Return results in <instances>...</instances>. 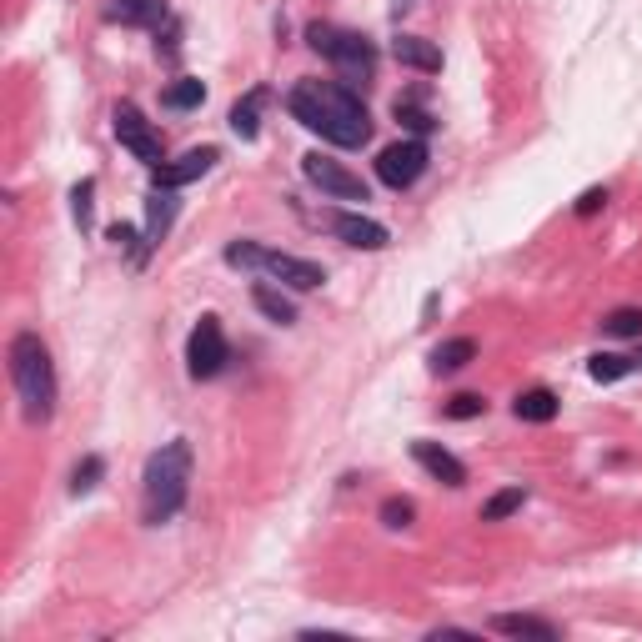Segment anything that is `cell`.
Here are the masks:
<instances>
[{
    "instance_id": "603a6c76",
    "label": "cell",
    "mask_w": 642,
    "mask_h": 642,
    "mask_svg": "<svg viewBox=\"0 0 642 642\" xmlns=\"http://www.w3.org/2000/svg\"><path fill=\"white\" fill-rule=\"evenodd\" d=\"M587 372H592V382H622L627 372H637V362L622 357V352H597V357L587 362Z\"/></svg>"
},
{
    "instance_id": "cb8c5ba5",
    "label": "cell",
    "mask_w": 642,
    "mask_h": 642,
    "mask_svg": "<svg viewBox=\"0 0 642 642\" xmlns=\"http://www.w3.org/2000/svg\"><path fill=\"white\" fill-rule=\"evenodd\" d=\"M522 502H527V487H502L497 497L482 502V522H502V517L522 512Z\"/></svg>"
},
{
    "instance_id": "5bb4252c",
    "label": "cell",
    "mask_w": 642,
    "mask_h": 642,
    "mask_svg": "<svg viewBox=\"0 0 642 642\" xmlns=\"http://www.w3.org/2000/svg\"><path fill=\"white\" fill-rule=\"evenodd\" d=\"M176 211H181L176 191H166V186H151V201H146V251H156V246L166 241V231H171Z\"/></svg>"
},
{
    "instance_id": "1f68e13d",
    "label": "cell",
    "mask_w": 642,
    "mask_h": 642,
    "mask_svg": "<svg viewBox=\"0 0 642 642\" xmlns=\"http://www.w3.org/2000/svg\"><path fill=\"white\" fill-rule=\"evenodd\" d=\"M412 6H417V0H392V16H407Z\"/></svg>"
},
{
    "instance_id": "ac0fdd59",
    "label": "cell",
    "mask_w": 642,
    "mask_h": 642,
    "mask_svg": "<svg viewBox=\"0 0 642 642\" xmlns=\"http://www.w3.org/2000/svg\"><path fill=\"white\" fill-rule=\"evenodd\" d=\"M266 86H256V91H246L236 106H231V131L241 136V141H256L261 136V106H266Z\"/></svg>"
},
{
    "instance_id": "7a4b0ae2",
    "label": "cell",
    "mask_w": 642,
    "mask_h": 642,
    "mask_svg": "<svg viewBox=\"0 0 642 642\" xmlns=\"http://www.w3.org/2000/svg\"><path fill=\"white\" fill-rule=\"evenodd\" d=\"M191 497V442L176 437L166 442L161 452L146 457V472H141V517L146 527H161L171 522Z\"/></svg>"
},
{
    "instance_id": "f1b7e54d",
    "label": "cell",
    "mask_w": 642,
    "mask_h": 642,
    "mask_svg": "<svg viewBox=\"0 0 642 642\" xmlns=\"http://www.w3.org/2000/svg\"><path fill=\"white\" fill-rule=\"evenodd\" d=\"M482 412H487V397H477V392H462V397L447 402V417H452V422H472V417H482Z\"/></svg>"
},
{
    "instance_id": "e0dca14e",
    "label": "cell",
    "mask_w": 642,
    "mask_h": 642,
    "mask_svg": "<svg viewBox=\"0 0 642 642\" xmlns=\"http://www.w3.org/2000/svg\"><path fill=\"white\" fill-rule=\"evenodd\" d=\"M492 627L507 632V637H537V642H557V637H562L547 617H532V612H497Z\"/></svg>"
},
{
    "instance_id": "7c38bea8",
    "label": "cell",
    "mask_w": 642,
    "mask_h": 642,
    "mask_svg": "<svg viewBox=\"0 0 642 642\" xmlns=\"http://www.w3.org/2000/svg\"><path fill=\"white\" fill-rule=\"evenodd\" d=\"M106 21L111 26H171V6L166 0H106Z\"/></svg>"
},
{
    "instance_id": "8992f818",
    "label": "cell",
    "mask_w": 642,
    "mask_h": 642,
    "mask_svg": "<svg viewBox=\"0 0 642 642\" xmlns=\"http://www.w3.org/2000/svg\"><path fill=\"white\" fill-rule=\"evenodd\" d=\"M226 362H231V347H226V332H221V316L206 311L186 337V372L196 382H211V377L226 372Z\"/></svg>"
},
{
    "instance_id": "83f0119b",
    "label": "cell",
    "mask_w": 642,
    "mask_h": 642,
    "mask_svg": "<svg viewBox=\"0 0 642 642\" xmlns=\"http://www.w3.org/2000/svg\"><path fill=\"white\" fill-rule=\"evenodd\" d=\"M412 517H417L412 497H387V502H382V527L402 532V527H412Z\"/></svg>"
},
{
    "instance_id": "6da1fadb",
    "label": "cell",
    "mask_w": 642,
    "mask_h": 642,
    "mask_svg": "<svg viewBox=\"0 0 642 642\" xmlns=\"http://www.w3.org/2000/svg\"><path fill=\"white\" fill-rule=\"evenodd\" d=\"M286 111L291 121H301L306 131H316L321 141H332L342 151H357L372 141V116L362 96L342 81H296L286 91Z\"/></svg>"
},
{
    "instance_id": "52a82bcc",
    "label": "cell",
    "mask_w": 642,
    "mask_h": 642,
    "mask_svg": "<svg viewBox=\"0 0 642 642\" xmlns=\"http://www.w3.org/2000/svg\"><path fill=\"white\" fill-rule=\"evenodd\" d=\"M111 131H116V141H121L141 166H151V171H156V166H166V141H161V131H156V126L131 106V101H121V106H116Z\"/></svg>"
},
{
    "instance_id": "9c48e42d",
    "label": "cell",
    "mask_w": 642,
    "mask_h": 642,
    "mask_svg": "<svg viewBox=\"0 0 642 642\" xmlns=\"http://www.w3.org/2000/svg\"><path fill=\"white\" fill-rule=\"evenodd\" d=\"M301 171H306V181H311L321 196H337V201H372V191H367V181H362L357 171H347L342 161L321 156V151H311V156L301 161Z\"/></svg>"
},
{
    "instance_id": "d4e9b609",
    "label": "cell",
    "mask_w": 642,
    "mask_h": 642,
    "mask_svg": "<svg viewBox=\"0 0 642 642\" xmlns=\"http://www.w3.org/2000/svg\"><path fill=\"white\" fill-rule=\"evenodd\" d=\"M101 477H106V457H86V462H76V472H71V497H86V492H96L101 487Z\"/></svg>"
},
{
    "instance_id": "5b68a950",
    "label": "cell",
    "mask_w": 642,
    "mask_h": 642,
    "mask_svg": "<svg viewBox=\"0 0 642 642\" xmlns=\"http://www.w3.org/2000/svg\"><path fill=\"white\" fill-rule=\"evenodd\" d=\"M226 266H246V271H266L271 281L291 286V291H316L327 281V266H316L306 256H291V251H271V246H256V241H231L226 246Z\"/></svg>"
},
{
    "instance_id": "4fadbf2b",
    "label": "cell",
    "mask_w": 642,
    "mask_h": 642,
    "mask_svg": "<svg viewBox=\"0 0 642 642\" xmlns=\"http://www.w3.org/2000/svg\"><path fill=\"white\" fill-rule=\"evenodd\" d=\"M412 457H417V462H422V467H427V472L442 482V487H462V482H467V467H462V462H457V457H452L442 442L417 437V442H412Z\"/></svg>"
},
{
    "instance_id": "ba28073f",
    "label": "cell",
    "mask_w": 642,
    "mask_h": 642,
    "mask_svg": "<svg viewBox=\"0 0 642 642\" xmlns=\"http://www.w3.org/2000/svg\"><path fill=\"white\" fill-rule=\"evenodd\" d=\"M427 161H432V151H427V141H422V136H412V141H392V146L377 156V176H382V186L407 191V186H417V181H422Z\"/></svg>"
},
{
    "instance_id": "9a60e30c",
    "label": "cell",
    "mask_w": 642,
    "mask_h": 642,
    "mask_svg": "<svg viewBox=\"0 0 642 642\" xmlns=\"http://www.w3.org/2000/svg\"><path fill=\"white\" fill-rule=\"evenodd\" d=\"M392 56H397L407 71H422V76H437V71H442V46H432L427 36H397V41H392Z\"/></svg>"
},
{
    "instance_id": "7402d4cb",
    "label": "cell",
    "mask_w": 642,
    "mask_h": 642,
    "mask_svg": "<svg viewBox=\"0 0 642 642\" xmlns=\"http://www.w3.org/2000/svg\"><path fill=\"white\" fill-rule=\"evenodd\" d=\"M201 101H206V86H201L196 76H176V81L161 91V106H166V111H196Z\"/></svg>"
},
{
    "instance_id": "ffe728a7",
    "label": "cell",
    "mask_w": 642,
    "mask_h": 642,
    "mask_svg": "<svg viewBox=\"0 0 642 642\" xmlns=\"http://www.w3.org/2000/svg\"><path fill=\"white\" fill-rule=\"evenodd\" d=\"M472 357H477V342H472V337H452V342H437L427 362H432L437 377H452V372H462Z\"/></svg>"
},
{
    "instance_id": "8fae6325",
    "label": "cell",
    "mask_w": 642,
    "mask_h": 642,
    "mask_svg": "<svg viewBox=\"0 0 642 642\" xmlns=\"http://www.w3.org/2000/svg\"><path fill=\"white\" fill-rule=\"evenodd\" d=\"M327 226H332V236H342V241L357 246V251H382V246L392 241V231H387L382 221L362 216V211H332Z\"/></svg>"
},
{
    "instance_id": "484cf974",
    "label": "cell",
    "mask_w": 642,
    "mask_h": 642,
    "mask_svg": "<svg viewBox=\"0 0 642 642\" xmlns=\"http://www.w3.org/2000/svg\"><path fill=\"white\" fill-rule=\"evenodd\" d=\"M91 211H96V176H86V181L71 186V216H76L81 231H91Z\"/></svg>"
},
{
    "instance_id": "44dd1931",
    "label": "cell",
    "mask_w": 642,
    "mask_h": 642,
    "mask_svg": "<svg viewBox=\"0 0 642 642\" xmlns=\"http://www.w3.org/2000/svg\"><path fill=\"white\" fill-rule=\"evenodd\" d=\"M392 111H397V121H402L407 131H417V136H432V131H437V116L422 106V91L397 96V101H392Z\"/></svg>"
},
{
    "instance_id": "f546056e",
    "label": "cell",
    "mask_w": 642,
    "mask_h": 642,
    "mask_svg": "<svg viewBox=\"0 0 642 642\" xmlns=\"http://www.w3.org/2000/svg\"><path fill=\"white\" fill-rule=\"evenodd\" d=\"M106 236H111V241H116L121 251H131L136 261H146V246H136V226H126V221H116V226H111Z\"/></svg>"
},
{
    "instance_id": "277c9868",
    "label": "cell",
    "mask_w": 642,
    "mask_h": 642,
    "mask_svg": "<svg viewBox=\"0 0 642 642\" xmlns=\"http://www.w3.org/2000/svg\"><path fill=\"white\" fill-rule=\"evenodd\" d=\"M306 46L316 51V56H327L337 71H342V86H367L372 76H377V51H372V41L367 36H357V31H342V26H327V21H311L306 26Z\"/></svg>"
},
{
    "instance_id": "4316f807",
    "label": "cell",
    "mask_w": 642,
    "mask_h": 642,
    "mask_svg": "<svg viewBox=\"0 0 642 642\" xmlns=\"http://www.w3.org/2000/svg\"><path fill=\"white\" fill-rule=\"evenodd\" d=\"M602 327H607L612 337H642V306H617V311H607Z\"/></svg>"
},
{
    "instance_id": "d6a6232c",
    "label": "cell",
    "mask_w": 642,
    "mask_h": 642,
    "mask_svg": "<svg viewBox=\"0 0 642 642\" xmlns=\"http://www.w3.org/2000/svg\"><path fill=\"white\" fill-rule=\"evenodd\" d=\"M632 362H637V367H642V347H637V357H632Z\"/></svg>"
},
{
    "instance_id": "30bf717a",
    "label": "cell",
    "mask_w": 642,
    "mask_h": 642,
    "mask_svg": "<svg viewBox=\"0 0 642 642\" xmlns=\"http://www.w3.org/2000/svg\"><path fill=\"white\" fill-rule=\"evenodd\" d=\"M221 161V151L216 146H196V151H186V156H176V161H166V166H156L151 171V186H166V191H181V186H191V181H201L211 166Z\"/></svg>"
},
{
    "instance_id": "2e32d148",
    "label": "cell",
    "mask_w": 642,
    "mask_h": 642,
    "mask_svg": "<svg viewBox=\"0 0 642 642\" xmlns=\"http://www.w3.org/2000/svg\"><path fill=\"white\" fill-rule=\"evenodd\" d=\"M512 412H517V422L547 427V422H552V417L562 412V402H557V392H547V387H532V392H517Z\"/></svg>"
},
{
    "instance_id": "3957f363",
    "label": "cell",
    "mask_w": 642,
    "mask_h": 642,
    "mask_svg": "<svg viewBox=\"0 0 642 642\" xmlns=\"http://www.w3.org/2000/svg\"><path fill=\"white\" fill-rule=\"evenodd\" d=\"M11 382L21 397L26 422H51L56 417V362L41 332H16L11 337Z\"/></svg>"
},
{
    "instance_id": "d6986e66",
    "label": "cell",
    "mask_w": 642,
    "mask_h": 642,
    "mask_svg": "<svg viewBox=\"0 0 642 642\" xmlns=\"http://www.w3.org/2000/svg\"><path fill=\"white\" fill-rule=\"evenodd\" d=\"M251 301H256V311H261L266 321H276V327H291V321H296V301H291L286 291H276L271 281H256V286H251Z\"/></svg>"
},
{
    "instance_id": "4dcf8cb0",
    "label": "cell",
    "mask_w": 642,
    "mask_h": 642,
    "mask_svg": "<svg viewBox=\"0 0 642 642\" xmlns=\"http://www.w3.org/2000/svg\"><path fill=\"white\" fill-rule=\"evenodd\" d=\"M602 206H607V186H592V191L577 196V216H592V211H602Z\"/></svg>"
}]
</instances>
